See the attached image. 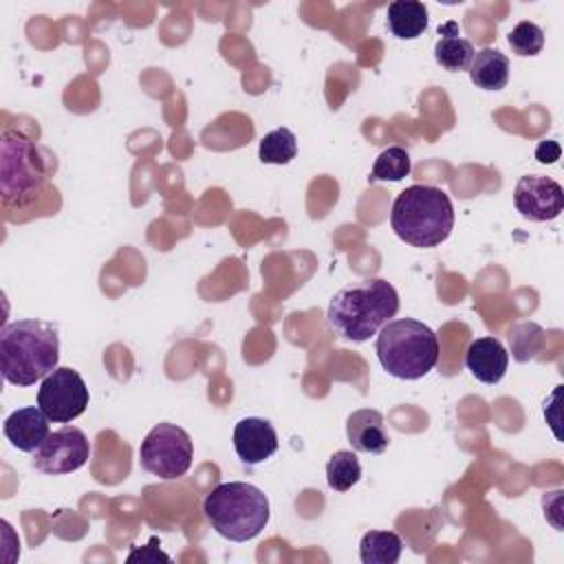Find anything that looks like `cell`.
Returning a JSON list of instances; mask_svg holds the SVG:
<instances>
[{
	"instance_id": "cell-9",
	"label": "cell",
	"mask_w": 564,
	"mask_h": 564,
	"mask_svg": "<svg viewBox=\"0 0 564 564\" xmlns=\"http://www.w3.org/2000/svg\"><path fill=\"white\" fill-rule=\"evenodd\" d=\"M90 458V443L75 425H64L51 432L33 452V467L42 474L59 476L77 471Z\"/></svg>"
},
{
	"instance_id": "cell-12",
	"label": "cell",
	"mask_w": 564,
	"mask_h": 564,
	"mask_svg": "<svg viewBox=\"0 0 564 564\" xmlns=\"http://www.w3.org/2000/svg\"><path fill=\"white\" fill-rule=\"evenodd\" d=\"M48 416L42 412L40 405L18 408L4 419V436L7 441L20 452H35L44 438L51 434Z\"/></svg>"
},
{
	"instance_id": "cell-20",
	"label": "cell",
	"mask_w": 564,
	"mask_h": 564,
	"mask_svg": "<svg viewBox=\"0 0 564 564\" xmlns=\"http://www.w3.org/2000/svg\"><path fill=\"white\" fill-rule=\"evenodd\" d=\"M297 154V139L289 128H275L260 139L258 156L262 163L286 165Z\"/></svg>"
},
{
	"instance_id": "cell-7",
	"label": "cell",
	"mask_w": 564,
	"mask_h": 564,
	"mask_svg": "<svg viewBox=\"0 0 564 564\" xmlns=\"http://www.w3.org/2000/svg\"><path fill=\"white\" fill-rule=\"evenodd\" d=\"M194 458V445L189 434L174 423L154 425L139 447L141 467L161 478L176 480L187 474Z\"/></svg>"
},
{
	"instance_id": "cell-13",
	"label": "cell",
	"mask_w": 564,
	"mask_h": 564,
	"mask_svg": "<svg viewBox=\"0 0 564 564\" xmlns=\"http://www.w3.org/2000/svg\"><path fill=\"white\" fill-rule=\"evenodd\" d=\"M465 366L480 383H498L509 366V352L496 337H478L465 350Z\"/></svg>"
},
{
	"instance_id": "cell-17",
	"label": "cell",
	"mask_w": 564,
	"mask_h": 564,
	"mask_svg": "<svg viewBox=\"0 0 564 564\" xmlns=\"http://www.w3.org/2000/svg\"><path fill=\"white\" fill-rule=\"evenodd\" d=\"M388 29L399 40H414L427 29V7L419 0H394L386 11Z\"/></svg>"
},
{
	"instance_id": "cell-23",
	"label": "cell",
	"mask_w": 564,
	"mask_h": 564,
	"mask_svg": "<svg viewBox=\"0 0 564 564\" xmlns=\"http://www.w3.org/2000/svg\"><path fill=\"white\" fill-rule=\"evenodd\" d=\"M562 154V148L555 141H540L535 148V159L540 163H555Z\"/></svg>"
},
{
	"instance_id": "cell-15",
	"label": "cell",
	"mask_w": 564,
	"mask_h": 564,
	"mask_svg": "<svg viewBox=\"0 0 564 564\" xmlns=\"http://www.w3.org/2000/svg\"><path fill=\"white\" fill-rule=\"evenodd\" d=\"M474 53L471 42L460 35V26L454 20L438 26V40L434 44V59L438 66L449 73L465 70L469 68Z\"/></svg>"
},
{
	"instance_id": "cell-16",
	"label": "cell",
	"mask_w": 564,
	"mask_h": 564,
	"mask_svg": "<svg viewBox=\"0 0 564 564\" xmlns=\"http://www.w3.org/2000/svg\"><path fill=\"white\" fill-rule=\"evenodd\" d=\"M469 79L482 90H502L509 82V57L498 48H482L469 62Z\"/></svg>"
},
{
	"instance_id": "cell-18",
	"label": "cell",
	"mask_w": 564,
	"mask_h": 564,
	"mask_svg": "<svg viewBox=\"0 0 564 564\" xmlns=\"http://www.w3.org/2000/svg\"><path fill=\"white\" fill-rule=\"evenodd\" d=\"M403 551V540L394 531H368L359 542L364 564H397Z\"/></svg>"
},
{
	"instance_id": "cell-6",
	"label": "cell",
	"mask_w": 564,
	"mask_h": 564,
	"mask_svg": "<svg viewBox=\"0 0 564 564\" xmlns=\"http://www.w3.org/2000/svg\"><path fill=\"white\" fill-rule=\"evenodd\" d=\"M48 165L42 148L20 130H4L0 141V189L4 205L24 207L46 183Z\"/></svg>"
},
{
	"instance_id": "cell-4",
	"label": "cell",
	"mask_w": 564,
	"mask_h": 564,
	"mask_svg": "<svg viewBox=\"0 0 564 564\" xmlns=\"http://www.w3.org/2000/svg\"><path fill=\"white\" fill-rule=\"evenodd\" d=\"M377 357L381 368L403 381L425 377L438 361V337L419 319H390L379 328Z\"/></svg>"
},
{
	"instance_id": "cell-10",
	"label": "cell",
	"mask_w": 564,
	"mask_h": 564,
	"mask_svg": "<svg viewBox=\"0 0 564 564\" xmlns=\"http://www.w3.org/2000/svg\"><path fill=\"white\" fill-rule=\"evenodd\" d=\"M513 205L529 220H553L564 209V189L551 176L527 174L520 176V181L516 183Z\"/></svg>"
},
{
	"instance_id": "cell-22",
	"label": "cell",
	"mask_w": 564,
	"mask_h": 564,
	"mask_svg": "<svg viewBox=\"0 0 564 564\" xmlns=\"http://www.w3.org/2000/svg\"><path fill=\"white\" fill-rule=\"evenodd\" d=\"M507 40H509L511 51L520 57H533L544 48V31L535 22H529V20L518 22L509 31Z\"/></svg>"
},
{
	"instance_id": "cell-21",
	"label": "cell",
	"mask_w": 564,
	"mask_h": 564,
	"mask_svg": "<svg viewBox=\"0 0 564 564\" xmlns=\"http://www.w3.org/2000/svg\"><path fill=\"white\" fill-rule=\"evenodd\" d=\"M410 170H412V161H410L408 150L401 145H390L375 159L368 183H377V181L397 183V181L405 178L410 174Z\"/></svg>"
},
{
	"instance_id": "cell-2",
	"label": "cell",
	"mask_w": 564,
	"mask_h": 564,
	"mask_svg": "<svg viewBox=\"0 0 564 564\" xmlns=\"http://www.w3.org/2000/svg\"><path fill=\"white\" fill-rule=\"evenodd\" d=\"M59 335L42 319H15L0 330L2 377L20 388L42 381L57 368Z\"/></svg>"
},
{
	"instance_id": "cell-19",
	"label": "cell",
	"mask_w": 564,
	"mask_h": 564,
	"mask_svg": "<svg viewBox=\"0 0 564 564\" xmlns=\"http://www.w3.org/2000/svg\"><path fill=\"white\" fill-rule=\"evenodd\" d=\"M361 478V465L355 452L337 449L326 463V480L335 491H348Z\"/></svg>"
},
{
	"instance_id": "cell-1",
	"label": "cell",
	"mask_w": 564,
	"mask_h": 564,
	"mask_svg": "<svg viewBox=\"0 0 564 564\" xmlns=\"http://www.w3.org/2000/svg\"><path fill=\"white\" fill-rule=\"evenodd\" d=\"M399 311V293L383 278H366L339 289L328 304V324L341 339L368 341Z\"/></svg>"
},
{
	"instance_id": "cell-3",
	"label": "cell",
	"mask_w": 564,
	"mask_h": 564,
	"mask_svg": "<svg viewBox=\"0 0 564 564\" xmlns=\"http://www.w3.org/2000/svg\"><path fill=\"white\" fill-rule=\"evenodd\" d=\"M390 225L403 242L430 249L452 234L454 205L441 187L416 183L394 198Z\"/></svg>"
},
{
	"instance_id": "cell-5",
	"label": "cell",
	"mask_w": 564,
	"mask_h": 564,
	"mask_svg": "<svg viewBox=\"0 0 564 564\" xmlns=\"http://www.w3.org/2000/svg\"><path fill=\"white\" fill-rule=\"evenodd\" d=\"M203 513L212 529L231 540L247 542L269 522V498L249 482H220L203 498Z\"/></svg>"
},
{
	"instance_id": "cell-14",
	"label": "cell",
	"mask_w": 564,
	"mask_h": 564,
	"mask_svg": "<svg viewBox=\"0 0 564 564\" xmlns=\"http://www.w3.org/2000/svg\"><path fill=\"white\" fill-rule=\"evenodd\" d=\"M346 436L355 452L383 454L390 445V436L383 423V414L375 408L355 410L346 419Z\"/></svg>"
},
{
	"instance_id": "cell-11",
	"label": "cell",
	"mask_w": 564,
	"mask_h": 564,
	"mask_svg": "<svg viewBox=\"0 0 564 564\" xmlns=\"http://www.w3.org/2000/svg\"><path fill=\"white\" fill-rule=\"evenodd\" d=\"M234 449L247 465L264 463L278 452V432L267 419H240L234 427Z\"/></svg>"
},
{
	"instance_id": "cell-8",
	"label": "cell",
	"mask_w": 564,
	"mask_h": 564,
	"mask_svg": "<svg viewBox=\"0 0 564 564\" xmlns=\"http://www.w3.org/2000/svg\"><path fill=\"white\" fill-rule=\"evenodd\" d=\"M90 394L82 375L68 366H57L37 390V405L53 423H70L88 408Z\"/></svg>"
}]
</instances>
